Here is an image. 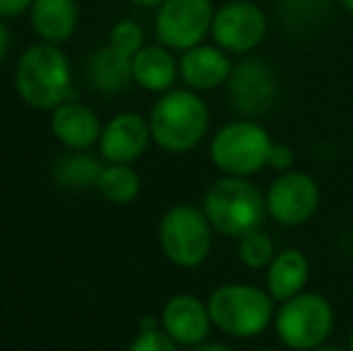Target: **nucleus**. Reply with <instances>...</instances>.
I'll return each mask as SVG.
<instances>
[{"mask_svg": "<svg viewBox=\"0 0 353 351\" xmlns=\"http://www.w3.org/2000/svg\"><path fill=\"white\" fill-rule=\"evenodd\" d=\"M130 5H135V8H144V10H157L159 5L163 3V0H128Z\"/></svg>", "mask_w": 353, "mask_h": 351, "instance_id": "obj_29", "label": "nucleus"}, {"mask_svg": "<svg viewBox=\"0 0 353 351\" xmlns=\"http://www.w3.org/2000/svg\"><path fill=\"white\" fill-rule=\"evenodd\" d=\"M312 351H346V349H339V347H317Z\"/></svg>", "mask_w": 353, "mask_h": 351, "instance_id": "obj_31", "label": "nucleus"}, {"mask_svg": "<svg viewBox=\"0 0 353 351\" xmlns=\"http://www.w3.org/2000/svg\"><path fill=\"white\" fill-rule=\"evenodd\" d=\"M214 229L202 207L176 205L159 221V245L163 258L181 270L205 265L212 253Z\"/></svg>", "mask_w": 353, "mask_h": 351, "instance_id": "obj_6", "label": "nucleus"}, {"mask_svg": "<svg viewBox=\"0 0 353 351\" xmlns=\"http://www.w3.org/2000/svg\"><path fill=\"white\" fill-rule=\"evenodd\" d=\"M228 99L233 108L248 118L267 113L276 101L279 82L272 66L262 58H243L233 66V72L226 82Z\"/></svg>", "mask_w": 353, "mask_h": 351, "instance_id": "obj_11", "label": "nucleus"}, {"mask_svg": "<svg viewBox=\"0 0 353 351\" xmlns=\"http://www.w3.org/2000/svg\"><path fill=\"white\" fill-rule=\"evenodd\" d=\"M349 351H353V332H351V337H349Z\"/></svg>", "mask_w": 353, "mask_h": 351, "instance_id": "obj_32", "label": "nucleus"}, {"mask_svg": "<svg viewBox=\"0 0 353 351\" xmlns=\"http://www.w3.org/2000/svg\"><path fill=\"white\" fill-rule=\"evenodd\" d=\"M310 277V263H307L305 253L298 248H286L274 255V260L267 267V291L274 301L293 299V296L303 294Z\"/></svg>", "mask_w": 353, "mask_h": 351, "instance_id": "obj_19", "label": "nucleus"}, {"mask_svg": "<svg viewBox=\"0 0 353 351\" xmlns=\"http://www.w3.org/2000/svg\"><path fill=\"white\" fill-rule=\"evenodd\" d=\"M212 323L219 332L236 339L260 337L274 323V299L252 284H221L207 299Z\"/></svg>", "mask_w": 353, "mask_h": 351, "instance_id": "obj_4", "label": "nucleus"}, {"mask_svg": "<svg viewBox=\"0 0 353 351\" xmlns=\"http://www.w3.org/2000/svg\"><path fill=\"white\" fill-rule=\"evenodd\" d=\"M178 61L171 48L161 43H149L132 56V85L144 92L166 94L178 80Z\"/></svg>", "mask_w": 353, "mask_h": 351, "instance_id": "obj_17", "label": "nucleus"}, {"mask_svg": "<svg viewBox=\"0 0 353 351\" xmlns=\"http://www.w3.org/2000/svg\"><path fill=\"white\" fill-rule=\"evenodd\" d=\"M267 212L281 226H303L320 207V185L305 171H286L265 192Z\"/></svg>", "mask_w": 353, "mask_h": 351, "instance_id": "obj_10", "label": "nucleus"}, {"mask_svg": "<svg viewBox=\"0 0 353 351\" xmlns=\"http://www.w3.org/2000/svg\"><path fill=\"white\" fill-rule=\"evenodd\" d=\"M181 344H176L161 328L154 330H140L128 351H181Z\"/></svg>", "mask_w": 353, "mask_h": 351, "instance_id": "obj_24", "label": "nucleus"}, {"mask_svg": "<svg viewBox=\"0 0 353 351\" xmlns=\"http://www.w3.org/2000/svg\"><path fill=\"white\" fill-rule=\"evenodd\" d=\"M276 337L291 351H312L325 347L334 330V308L322 294L303 291L283 301L274 315Z\"/></svg>", "mask_w": 353, "mask_h": 351, "instance_id": "obj_7", "label": "nucleus"}, {"mask_svg": "<svg viewBox=\"0 0 353 351\" xmlns=\"http://www.w3.org/2000/svg\"><path fill=\"white\" fill-rule=\"evenodd\" d=\"M34 0H0V19H17L29 12Z\"/></svg>", "mask_w": 353, "mask_h": 351, "instance_id": "obj_26", "label": "nucleus"}, {"mask_svg": "<svg viewBox=\"0 0 353 351\" xmlns=\"http://www.w3.org/2000/svg\"><path fill=\"white\" fill-rule=\"evenodd\" d=\"M210 106L192 89H171L159 94L149 111L152 142L168 154L192 152L210 130Z\"/></svg>", "mask_w": 353, "mask_h": 351, "instance_id": "obj_2", "label": "nucleus"}, {"mask_svg": "<svg viewBox=\"0 0 353 351\" xmlns=\"http://www.w3.org/2000/svg\"><path fill=\"white\" fill-rule=\"evenodd\" d=\"M223 3H226V0H223ZM248 3H257V0H248Z\"/></svg>", "mask_w": 353, "mask_h": 351, "instance_id": "obj_33", "label": "nucleus"}, {"mask_svg": "<svg viewBox=\"0 0 353 351\" xmlns=\"http://www.w3.org/2000/svg\"><path fill=\"white\" fill-rule=\"evenodd\" d=\"M149 142H152L149 118L135 111H123L103 126L99 154L108 164H132L147 152Z\"/></svg>", "mask_w": 353, "mask_h": 351, "instance_id": "obj_12", "label": "nucleus"}, {"mask_svg": "<svg viewBox=\"0 0 353 351\" xmlns=\"http://www.w3.org/2000/svg\"><path fill=\"white\" fill-rule=\"evenodd\" d=\"M192 351H233V349L226 347V344H221V342H205V344L192 347Z\"/></svg>", "mask_w": 353, "mask_h": 351, "instance_id": "obj_28", "label": "nucleus"}, {"mask_svg": "<svg viewBox=\"0 0 353 351\" xmlns=\"http://www.w3.org/2000/svg\"><path fill=\"white\" fill-rule=\"evenodd\" d=\"M8 53H10V32L5 27V19H0V66L8 58Z\"/></svg>", "mask_w": 353, "mask_h": 351, "instance_id": "obj_27", "label": "nucleus"}, {"mask_svg": "<svg viewBox=\"0 0 353 351\" xmlns=\"http://www.w3.org/2000/svg\"><path fill=\"white\" fill-rule=\"evenodd\" d=\"M293 161H296V152H293L286 142H274V145H272V152H270V166L272 169L286 174V171H291Z\"/></svg>", "mask_w": 353, "mask_h": 351, "instance_id": "obj_25", "label": "nucleus"}, {"mask_svg": "<svg viewBox=\"0 0 353 351\" xmlns=\"http://www.w3.org/2000/svg\"><path fill=\"white\" fill-rule=\"evenodd\" d=\"M339 5H341V8H344L346 12H349L351 17H353V0H339Z\"/></svg>", "mask_w": 353, "mask_h": 351, "instance_id": "obj_30", "label": "nucleus"}, {"mask_svg": "<svg viewBox=\"0 0 353 351\" xmlns=\"http://www.w3.org/2000/svg\"><path fill=\"white\" fill-rule=\"evenodd\" d=\"M108 46H113L116 51H121L123 56L132 58L140 48H144L147 43H144V29L142 24L137 22V19H118L116 24L111 27V32H108Z\"/></svg>", "mask_w": 353, "mask_h": 351, "instance_id": "obj_23", "label": "nucleus"}, {"mask_svg": "<svg viewBox=\"0 0 353 351\" xmlns=\"http://www.w3.org/2000/svg\"><path fill=\"white\" fill-rule=\"evenodd\" d=\"M214 0H163L154 14V37L171 51H188L212 34Z\"/></svg>", "mask_w": 353, "mask_h": 351, "instance_id": "obj_8", "label": "nucleus"}, {"mask_svg": "<svg viewBox=\"0 0 353 351\" xmlns=\"http://www.w3.org/2000/svg\"><path fill=\"white\" fill-rule=\"evenodd\" d=\"M101 121L87 103L70 99L51 111V132L65 150L89 152L101 140Z\"/></svg>", "mask_w": 353, "mask_h": 351, "instance_id": "obj_15", "label": "nucleus"}, {"mask_svg": "<svg viewBox=\"0 0 353 351\" xmlns=\"http://www.w3.org/2000/svg\"><path fill=\"white\" fill-rule=\"evenodd\" d=\"M27 14L39 41L56 46L70 41L79 27L77 0H34Z\"/></svg>", "mask_w": 353, "mask_h": 351, "instance_id": "obj_16", "label": "nucleus"}, {"mask_svg": "<svg viewBox=\"0 0 353 351\" xmlns=\"http://www.w3.org/2000/svg\"><path fill=\"white\" fill-rule=\"evenodd\" d=\"M270 32V19L257 3L226 0L219 5L212 22V41L231 56H248L262 46Z\"/></svg>", "mask_w": 353, "mask_h": 351, "instance_id": "obj_9", "label": "nucleus"}, {"mask_svg": "<svg viewBox=\"0 0 353 351\" xmlns=\"http://www.w3.org/2000/svg\"><path fill=\"white\" fill-rule=\"evenodd\" d=\"M260 351H270V349H260Z\"/></svg>", "mask_w": 353, "mask_h": 351, "instance_id": "obj_34", "label": "nucleus"}, {"mask_svg": "<svg viewBox=\"0 0 353 351\" xmlns=\"http://www.w3.org/2000/svg\"><path fill=\"white\" fill-rule=\"evenodd\" d=\"M101 171V159H97L94 154L68 150L53 164V181L65 190H89V188H97Z\"/></svg>", "mask_w": 353, "mask_h": 351, "instance_id": "obj_20", "label": "nucleus"}, {"mask_svg": "<svg viewBox=\"0 0 353 351\" xmlns=\"http://www.w3.org/2000/svg\"><path fill=\"white\" fill-rule=\"evenodd\" d=\"M272 137L252 118H241L221 126L210 142L212 164L223 176L250 178L270 166Z\"/></svg>", "mask_w": 353, "mask_h": 351, "instance_id": "obj_5", "label": "nucleus"}, {"mask_svg": "<svg viewBox=\"0 0 353 351\" xmlns=\"http://www.w3.org/2000/svg\"><path fill=\"white\" fill-rule=\"evenodd\" d=\"M274 241L270 239L267 231L255 229L238 239V258L248 270H267L272 260H274Z\"/></svg>", "mask_w": 353, "mask_h": 351, "instance_id": "obj_22", "label": "nucleus"}, {"mask_svg": "<svg viewBox=\"0 0 353 351\" xmlns=\"http://www.w3.org/2000/svg\"><path fill=\"white\" fill-rule=\"evenodd\" d=\"M233 66L236 63L231 61V53L219 48L216 43H200L183 51L178 61V75L192 92H212L226 85Z\"/></svg>", "mask_w": 353, "mask_h": 351, "instance_id": "obj_14", "label": "nucleus"}, {"mask_svg": "<svg viewBox=\"0 0 353 351\" xmlns=\"http://www.w3.org/2000/svg\"><path fill=\"white\" fill-rule=\"evenodd\" d=\"M99 195L111 205H130L142 190V178L132 164H106L97 183Z\"/></svg>", "mask_w": 353, "mask_h": 351, "instance_id": "obj_21", "label": "nucleus"}, {"mask_svg": "<svg viewBox=\"0 0 353 351\" xmlns=\"http://www.w3.org/2000/svg\"><path fill=\"white\" fill-rule=\"evenodd\" d=\"M202 212L212 229L228 239H241L255 229H262L267 200L262 190L248 178L221 176L207 188L202 197Z\"/></svg>", "mask_w": 353, "mask_h": 351, "instance_id": "obj_3", "label": "nucleus"}, {"mask_svg": "<svg viewBox=\"0 0 353 351\" xmlns=\"http://www.w3.org/2000/svg\"><path fill=\"white\" fill-rule=\"evenodd\" d=\"M14 89L29 108L53 111L74 99L72 68L56 43L37 41L27 46L14 66Z\"/></svg>", "mask_w": 353, "mask_h": 351, "instance_id": "obj_1", "label": "nucleus"}, {"mask_svg": "<svg viewBox=\"0 0 353 351\" xmlns=\"http://www.w3.org/2000/svg\"><path fill=\"white\" fill-rule=\"evenodd\" d=\"M84 75L89 87L99 94H121L132 85V58L103 43L87 58Z\"/></svg>", "mask_w": 353, "mask_h": 351, "instance_id": "obj_18", "label": "nucleus"}, {"mask_svg": "<svg viewBox=\"0 0 353 351\" xmlns=\"http://www.w3.org/2000/svg\"><path fill=\"white\" fill-rule=\"evenodd\" d=\"M161 330L181 347H197L210 337L214 323L210 308L195 294H176L161 308Z\"/></svg>", "mask_w": 353, "mask_h": 351, "instance_id": "obj_13", "label": "nucleus"}]
</instances>
